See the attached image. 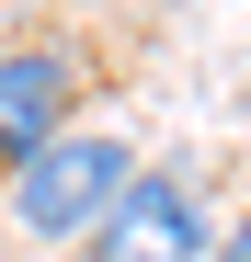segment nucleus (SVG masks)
<instances>
[{
  "mask_svg": "<svg viewBox=\"0 0 251 262\" xmlns=\"http://www.w3.org/2000/svg\"><path fill=\"white\" fill-rule=\"evenodd\" d=\"M137 183V137L126 125H69L57 148H34L12 183H0V205L23 216V239H46V251H80L114 216V194Z\"/></svg>",
  "mask_w": 251,
  "mask_h": 262,
  "instance_id": "1",
  "label": "nucleus"
},
{
  "mask_svg": "<svg viewBox=\"0 0 251 262\" xmlns=\"http://www.w3.org/2000/svg\"><path fill=\"white\" fill-rule=\"evenodd\" d=\"M80 92H92V57H80L57 23H34V34L0 46V183L80 125Z\"/></svg>",
  "mask_w": 251,
  "mask_h": 262,
  "instance_id": "2",
  "label": "nucleus"
},
{
  "mask_svg": "<svg viewBox=\"0 0 251 262\" xmlns=\"http://www.w3.org/2000/svg\"><path fill=\"white\" fill-rule=\"evenodd\" d=\"M205 251H217V216H205V183L183 160H137L114 216L80 239V262H205Z\"/></svg>",
  "mask_w": 251,
  "mask_h": 262,
  "instance_id": "3",
  "label": "nucleus"
},
{
  "mask_svg": "<svg viewBox=\"0 0 251 262\" xmlns=\"http://www.w3.org/2000/svg\"><path fill=\"white\" fill-rule=\"evenodd\" d=\"M205 262H251V205H240L228 228H217V251H205Z\"/></svg>",
  "mask_w": 251,
  "mask_h": 262,
  "instance_id": "4",
  "label": "nucleus"
}]
</instances>
